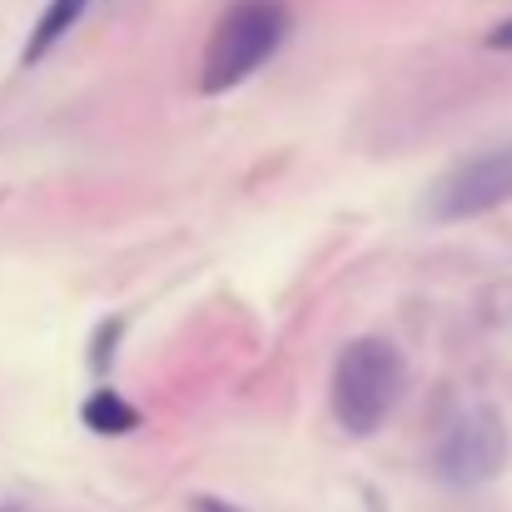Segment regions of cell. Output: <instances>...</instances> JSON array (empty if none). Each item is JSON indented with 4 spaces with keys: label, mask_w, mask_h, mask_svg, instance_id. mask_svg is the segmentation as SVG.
<instances>
[{
    "label": "cell",
    "mask_w": 512,
    "mask_h": 512,
    "mask_svg": "<svg viewBox=\"0 0 512 512\" xmlns=\"http://www.w3.org/2000/svg\"><path fill=\"white\" fill-rule=\"evenodd\" d=\"M403 383H408V363L388 339L343 343L334 358V378H329V403H334L339 428L353 438L378 433L393 418Z\"/></svg>",
    "instance_id": "obj_1"
},
{
    "label": "cell",
    "mask_w": 512,
    "mask_h": 512,
    "mask_svg": "<svg viewBox=\"0 0 512 512\" xmlns=\"http://www.w3.org/2000/svg\"><path fill=\"white\" fill-rule=\"evenodd\" d=\"M289 40V10L284 0H239L219 15L209 45H204V70H199V90L204 95H224L234 85H244L264 60L279 55V45Z\"/></svg>",
    "instance_id": "obj_2"
},
{
    "label": "cell",
    "mask_w": 512,
    "mask_h": 512,
    "mask_svg": "<svg viewBox=\"0 0 512 512\" xmlns=\"http://www.w3.org/2000/svg\"><path fill=\"white\" fill-rule=\"evenodd\" d=\"M508 418L493 403H468L433 443V473L448 488H483L508 468Z\"/></svg>",
    "instance_id": "obj_3"
},
{
    "label": "cell",
    "mask_w": 512,
    "mask_h": 512,
    "mask_svg": "<svg viewBox=\"0 0 512 512\" xmlns=\"http://www.w3.org/2000/svg\"><path fill=\"white\" fill-rule=\"evenodd\" d=\"M503 204H512V140L453 165L428 189L423 214L433 224H468V219H483Z\"/></svg>",
    "instance_id": "obj_4"
},
{
    "label": "cell",
    "mask_w": 512,
    "mask_h": 512,
    "mask_svg": "<svg viewBox=\"0 0 512 512\" xmlns=\"http://www.w3.org/2000/svg\"><path fill=\"white\" fill-rule=\"evenodd\" d=\"M85 5L90 0H50L45 10H40V20H35V30H30V40H25V65H35V60H45L75 25H80V15H85Z\"/></svg>",
    "instance_id": "obj_5"
},
{
    "label": "cell",
    "mask_w": 512,
    "mask_h": 512,
    "mask_svg": "<svg viewBox=\"0 0 512 512\" xmlns=\"http://www.w3.org/2000/svg\"><path fill=\"white\" fill-rule=\"evenodd\" d=\"M85 428H95V433H135L140 428V408L135 403H125L115 388H95L90 398H85Z\"/></svg>",
    "instance_id": "obj_6"
},
{
    "label": "cell",
    "mask_w": 512,
    "mask_h": 512,
    "mask_svg": "<svg viewBox=\"0 0 512 512\" xmlns=\"http://www.w3.org/2000/svg\"><path fill=\"white\" fill-rule=\"evenodd\" d=\"M189 512H239V508H234V503H219V498H194Z\"/></svg>",
    "instance_id": "obj_7"
},
{
    "label": "cell",
    "mask_w": 512,
    "mask_h": 512,
    "mask_svg": "<svg viewBox=\"0 0 512 512\" xmlns=\"http://www.w3.org/2000/svg\"><path fill=\"white\" fill-rule=\"evenodd\" d=\"M488 45H493V50H512V20H503V25L488 35Z\"/></svg>",
    "instance_id": "obj_8"
}]
</instances>
